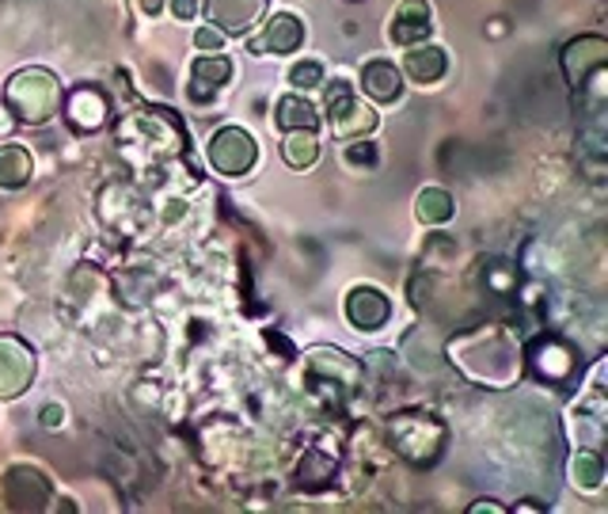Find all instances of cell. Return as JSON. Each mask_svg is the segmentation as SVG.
<instances>
[{"label": "cell", "instance_id": "cell-1", "mask_svg": "<svg viewBox=\"0 0 608 514\" xmlns=\"http://www.w3.org/2000/svg\"><path fill=\"white\" fill-rule=\"evenodd\" d=\"M448 359L464 377L486 389H506L521 374V351H517L514 336L498 324H483V328L456 336L448 343Z\"/></svg>", "mask_w": 608, "mask_h": 514}, {"label": "cell", "instance_id": "cell-2", "mask_svg": "<svg viewBox=\"0 0 608 514\" xmlns=\"http://www.w3.org/2000/svg\"><path fill=\"white\" fill-rule=\"evenodd\" d=\"M4 108L12 111L15 123L46 126L61 111V80L42 65L12 73L4 85Z\"/></svg>", "mask_w": 608, "mask_h": 514}, {"label": "cell", "instance_id": "cell-3", "mask_svg": "<svg viewBox=\"0 0 608 514\" xmlns=\"http://www.w3.org/2000/svg\"><path fill=\"white\" fill-rule=\"evenodd\" d=\"M388 438H392L395 453L407 457L410 465H438V457L445 453V427H441L433 415L407 408V412H395L388 419Z\"/></svg>", "mask_w": 608, "mask_h": 514}, {"label": "cell", "instance_id": "cell-4", "mask_svg": "<svg viewBox=\"0 0 608 514\" xmlns=\"http://www.w3.org/2000/svg\"><path fill=\"white\" fill-rule=\"evenodd\" d=\"M524 366L536 377L540 385H552V389H567L574 385V377L582 374V351H578L570 339L555 336V331H540L524 347Z\"/></svg>", "mask_w": 608, "mask_h": 514}, {"label": "cell", "instance_id": "cell-5", "mask_svg": "<svg viewBox=\"0 0 608 514\" xmlns=\"http://www.w3.org/2000/svg\"><path fill=\"white\" fill-rule=\"evenodd\" d=\"M562 77L574 92L600 96V80H605L608 65V42L600 35H578L562 47Z\"/></svg>", "mask_w": 608, "mask_h": 514}, {"label": "cell", "instance_id": "cell-6", "mask_svg": "<svg viewBox=\"0 0 608 514\" xmlns=\"http://www.w3.org/2000/svg\"><path fill=\"white\" fill-rule=\"evenodd\" d=\"M327 126L334 138H357V134L365 138L377 126V115L369 103L350 92L346 80H334V85H327Z\"/></svg>", "mask_w": 608, "mask_h": 514}, {"label": "cell", "instance_id": "cell-7", "mask_svg": "<svg viewBox=\"0 0 608 514\" xmlns=\"http://www.w3.org/2000/svg\"><path fill=\"white\" fill-rule=\"evenodd\" d=\"M205 156H210V164L220 172V176H243V172L255 164L258 149L248 130H240V126H220V130L210 138Z\"/></svg>", "mask_w": 608, "mask_h": 514}, {"label": "cell", "instance_id": "cell-8", "mask_svg": "<svg viewBox=\"0 0 608 514\" xmlns=\"http://www.w3.org/2000/svg\"><path fill=\"white\" fill-rule=\"evenodd\" d=\"M0 499H4L8 511H46L50 480L30 465H12L0 476Z\"/></svg>", "mask_w": 608, "mask_h": 514}, {"label": "cell", "instance_id": "cell-9", "mask_svg": "<svg viewBox=\"0 0 608 514\" xmlns=\"http://www.w3.org/2000/svg\"><path fill=\"white\" fill-rule=\"evenodd\" d=\"M35 381V351L20 336H0V400H15Z\"/></svg>", "mask_w": 608, "mask_h": 514}, {"label": "cell", "instance_id": "cell-10", "mask_svg": "<svg viewBox=\"0 0 608 514\" xmlns=\"http://www.w3.org/2000/svg\"><path fill=\"white\" fill-rule=\"evenodd\" d=\"M308 377H327V389H324L327 397L346 400L362 385V366L350 354L316 347V351H308Z\"/></svg>", "mask_w": 608, "mask_h": 514}, {"label": "cell", "instance_id": "cell-11", "mask_svg": "<svg viewBox=\"0 0 608 514\" xmlns=\"http://www.w3.org/2000/svg\"><path fill=\"white\" fill-rule=\"evenodd\" d=\"M61 111H65L73 130L91 134L111 118V100H106V92H99L96 85H80L61 100Z\"/></svg>", "mask_w": 608, "mask_h": 514}, {"label": "cell", "instance_id": "cell-12", "mask_svg": "<svg viewBox=\"0 0 608 514\" xmlns=\"http://www.w3.org/2000/svg\"><path fill=\"white\" fill-rule=\"evenodd\" d=\"M202 9L220 35H243L263 20L266 0H202Z\"/></svg>", "mask_w": 608, "mask_h": 514}, {"label": "cell", "instance_id": "cell-13", "mask_svg": "<svg viewBox=\"0 0 608 514\" xmlns=\"http://www.w3.org/2000/svg\"><path fill=\"white\" fill-rule=\"evenodd\" d=\"M346 316L357 331H377L388 324L392 305H388L384 293L372 290V286H354V290L346 293Z\"/></svg>", "mask_w": 608, "mask_h": 514}, {"label": "cell", "instance_id": "cell-14", "mask_svg": "<svg viewBox=\"0 0 608 514\" xmlns=\"http://www.w3.org/2000/svg\"><path fill=\"white\" fill-rule=\"evenodd\" d=\"M304 42V24L289 12H278V16L266 20L263 35L251 42L255 54H293L296 47Z\"/></svg>", "mask_w": 608, "mask_h": 514}, {"label": "cell", "instance_id": "cell-15", "mask_svg": "<svg viewBox=\"0 0 608 514\" xmlns=\"http://www.w3.org/2000/svg\"><path fill=\"white\" fill-rule=\"evenodd\" d=\"M430 35V4L426 0H403L395 9L392 24H388V39L395 47H415Z\"/></svg>", "mask_w": 608, "mask_h": 514}, {"label": "cell", "instance_id": "cell-16", "mask_svg": "<svg viewBox=\"0 0 608 514\" xmlns=\"http://www.w3.org/2000/svg\"><path fill=\"white\" fill-rule=\"evenodd\" d=\"M362 92L372 103H395L403 96V73L392 62H369L362 70Z\"/></svg>", "mask_w": 608, "mask_h": 514}, {"label": "cell", "instance_id": "cell-17", "mask_svg": "<svg viewBox=\"0 0 608 514\" xmlns=\"http://www.w3.org/2000/svg\"><path fill=\"white\" fill-rule=\"evenodd\" d=\"M228 77H232V62L225 54H202L194 62V73H190V100L205 103L213 88H220Z\"/></svg>", "mask_w": 608, "mask_h": 514}, {"label": "cell", "instance_id": "cell-18", "mask_svg": "<svg viewBox=\"0 0 608 514\" xmlns=\"http://www.w3.org/2000/svg\"><path fill=\"white\" fill-rule=\"evenodd\" d=\"M403 70H407V77L418 80V85H433V80L445 77L448 58H445V50H438V47H410L407 58H403Z\"/></svg>", "mask_w": 608, "mask_h": 514}, {"label": "cell", "instance_id": "cell-19", "mask_svg": "<svg viewBox=\"0 0 608 514\" xmlns=\"http://www.w3.org/2000/svg\"><path fill=\"white\" fill-rule=\"evenodd\" d=\"M30 168H35L30 149L0 146V187H4V191H20V187L30 179Z\"/></svg>", "mask_w": 608, "mask_h": 514}, {"label": "cell", "instance_id": "cell-20", "mask_svg": "<svg viewBox=\"0 0 608 514\" xmlns=\"http://www.w3.org/2000/svg\"><path fill=\"white\" fill-rule=\"evenodd\" d=\"M281 156H286L289 168H312L319 156L316 130H286V138H281Z\"/></svg>", "mask_w": 608, "mask_h": 514}, {"label": "cell", "instance_id": "cell-21", "mask_svg": "<svg viewBox=\"0 0 608 514\" xmlns=\"http://www.w3.org/2000/svg\"><path fill=\"white\" fill-rule=\"evenodd\" d=\"M319 115L304 96H281L278 100V126L281 130H316Z\"/></svg>", "mask_w": 608, "mask_h": 514}, {"label": "cell", "instance_id": "cell-22", "mask_svg": "<svg viewBox=\"0 0 608 514\" xmlns=\"http://www.w3.org/2000/svg\"><path fill=\"white\" fill-rule=\"evenodd\" d=\"M415 214L422 225H445L453 217V195L441 191V187H426L415 199Z\"/></svg>", "mask_w": 608, "mask_h": 514}, {"label": "cell", "instance_id": "cell-23", "mask_svg": "<svg viewBox=\"0 0 608 514\" xmlns=\"http://www.w3.org/2000/svg\"><path fill=\"white\" fill-rule=\"evenodd\" d=\"M570 476L582 491H597L605 484V457L597 450H578L570 461Z\"/></svg>", "mask_w": 608, "mask_h": 514}, {"label": "cell", "instance_id": "cell-24", "mask_svg": "<svg viewBox=\"0 0 608 514\" xmlns=\"http://www.w3.org/2000/svg\"><path fill=\"white\" fill-rule=\"evenodd\" d=\"M334 476V461L324 457V453H304L301 468H296V480L304 484L308 491H324Z\"/></svg>", "mask_w": 608, "mask_h": 514}, {"label": "cell", "instance_id": "cell-25", "mask_svg": "<svg viewBox=\"0 0 608 514\" xmlns=\"http://www.w3.org/2000/svg\"><path fill=\"white\" fill-rule=\"evenodd\" d=\"M319 80H324V70H319V62H296L293 70H289V85L293 88H316Z\"/></svg>", "mask_w": 608, "mask_h": 514}, {"label": "cell", "instance_id": "cell-26", "mask_svg": "<svg viewBox=\"0 0 608 514\" xmlns=\"http://www.w3.org/2000/svg\"><path fill=\"white\" fill-rule=\"evenodd\" d=\"M346 161L350 164H357V168H372V164H377V146H372V141H354V146L346 149Z\"/></svg>", "mask_w": 608, "mask_h": 514}, {"label": "cell", "instance_id": "cell-27", "mask_svg": "<svg viewBox=\"0 0 608 514\" xmlns=\"http://www.w3.org/2000/svg\"><path fill=\"white\" fill-rule=\"evenodd\" d=\"M194 47L202 50V54H220V47H225V35H220L217 27H202V32L194 35Z\"/></svg>", "mask_w": 608, "mask_h": 514}, {"label": "cell", "instance_id": "cell-28", "mask_svg": "<svg viewBox=\"0 0 608 514\" xmlns=\"http://www.w3.org/2000/svg\"><path fill=\"white\" fill-rule=\"evenodd\" d=\"M172 12H175V20H194L198 0H172Z\"/></svg>", "mask_w": 608, "mask_h": 514}, {"label": "cell", "instance_id": "cell-29", "mask_svg": "<svg viewBox=\"0 0 608 514\" xmlns=\"http://www.w3.org/2000/svg\"><path fill=\"white\" fill-rule=\"evenodd\" d=\"M468 511H471V514H483V511H491V514H506V506L494 503V499H479V503H471Z\"/></svg>", "mask_w": 608, "mask_h": 514}, {"label": "cell", "instance_id": "cell-30", "mask_svg": "<svg viewBox=\"0 0 608 514\" xmlns=\"http://www.w3.org/2000/svg\"><path fill=\"white\" fill-rule=\"evenodd\" d=\"M42 423L50 430H58V423H61V408L58 404H50V408H42Z\"/></svg>", "mask_w": 608, "mask_h": 514}, {"label": "cell", "instance_id": "cell-31", "mask_svg": "<svg viewBox=\"0 0 608 514\" xmlns=\"http://www.w3.org/2000/svg\"><path fill=\"white\" fill-rule=\"evenodd\" d=\"M137 4H141L144 16H156V12L164 9V0H137Z\"/></svg>", "mask_w": 608, "mask_h": 514}, {"label": "cell", "instance_id": "cell-32", "mask_svg": "<svg viewBox=\"0 0 608 514\" xmlns=\"http://www.w3.org/2000/svg\"><path fill=\"white\" fill-rule=\"evenodd\" d=\"M514 511H544V503H532V499H524V503H517Z\"/></svg>", "mask_w": 608, "mask_h": 514}]
</instances>
